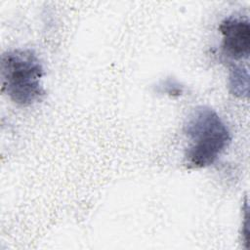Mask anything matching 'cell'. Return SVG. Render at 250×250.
Wrapping results in <instances>:
<instances>
[{
  "mask_svg": "<svg viewBox=\"0 0 250 250\" xmlns=\"http://www.w3.org/2000/svg\"><path fill=\"white\" fill-rule=\"evenodd\" d=\"M219 30L222 34V50L229 59L239 61L250 55V24L247 19L229 16L224 19Z\"/></svg>",
  "mask_w": 250,
  "mask_h": 250,
  "instance_id": "3957f363",
  "label": "cell"
},
{
  "mask_svg": "<svg viewBox=\"0 0 250 250\" xmlns=\"http://www.w3.org/2000/svg\"><path fill=\"white\" fill-rule=\"evenodd\" d=\"M229 88L230 93L238 98H247L249 94V72L246 67L233 64L229 68Z\"/></svg>",
  "mask_w": 250,
  "mask_h": 250,
  "instance_id": "277c9868",
  "label": "cell"
},
{
  "mask_svg": "<svg viewBox=\"0 0 250 250\" xmlns=\"http://www.w3.org/2000/svg\"><path fill=\"white\" fill-rule=\"evenodd\" d=\"M0 69L1 90L16 104L29 106L44 98V68L34 51L14 49L3 53Z\"/></svg>",
  "mask_w": 250,
  "mask_h": 250,
  "instance_id": "7a4b0ae2",
  "label": "cell"
},
{
  "mask_svg": "<svg viewBox=\"0 0 250 250\" xmlns=\"http://www.w3.org/2000/svg\"><path fill=\"white\" fill-rule=\"evenodd\" d=\"M189 141L185 163L189 169L205 168L213 164L231 141L230 133L219 114L209 106L195 107L184 124Z\"/></svg>",
  "mask_w": 250,
  "mask_h": 250,
  "instance_id": "6da1fadb",
  "label": "cell"
}]
</instances>
